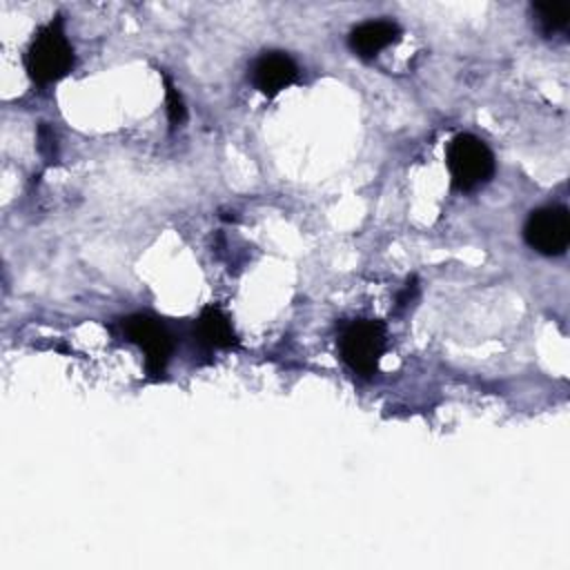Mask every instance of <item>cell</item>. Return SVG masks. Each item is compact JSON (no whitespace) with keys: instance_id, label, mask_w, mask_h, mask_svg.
I'll return each mask as SVG.
<instances>
[{"instance_id":"cell-7","label":"cell","mask_w":570,"mask_h":570,"mask_svg":"<svg viewBox=\"0 0 570 570\" xmlns=\"http://www.w3.org/2000/svg\"><path fill=\"white\" fill-rule=\"evenodd\" d=\"M401 29L392 20H367L350 31V49L361 58H374L385 47L394 45Z\"/></svg>"},{"instance_id":"cell-3","label":"cell","mask_w":570,"mask_h":570,"mask_svg":"<svg viewBox=\"0 0 570 570\" xmlns=\"http://www.w3.org/2000/svg\"><path fill=\"white\" fill-rule=\"evenodd\" d=\"M341 356L361 376H372L385 352V327L379 321H354L341 334Z\"/></svg>"},{"instance_id":"cell-10","label":"cell","mask_w":570,"mask_h":570,"mask_svg":"<svg viewBox=\"0 0 570 570\" xmlns=\"http://www.w3.org/2000/svg\"><path fill=\"white\" fill-rule=\"evenodd\" d=\"M165 89H167L165 94H167V116H169V122L171 125H180L185 120V116H187L185 102H183L180 94L174 89V85L169 80L165 82Z\"/></svg>"},{"instance_id":"cell-2","label":"cell","mask_w":570,"mask_h":570,"mask_svg":"<svg viewBox=\"0 0 570 570\" xmlns=\"http://www.w3.org/2000/svg\"><path fill=\"white\" fill-rule=\"evenodd\" d=\"M445 163L454 187L461 191L476 189L494 174V156L490 147L472 134H459L450 140Z\"/></svg>"},{"instance_id":"cell-4","label":"cell","mask_w":570,"mask_h":570,"mask_svg":"<svg viewBox=\"0 0 570 570\" xmlns=\"http://www.w3.org/2000/svg\"><path fill=\"white\" fill-rule=\"evenodd\" d=\"M525 243L543 256H559L570 243V218L566 207L534 209L523 227Z\"/></svg>"},{"instance_id":"cell-1","label":"cell","mask_w":570,"mask_h":570,"mask_svg":"<svg viewBox=\"0 0 570 570\" xmlns=\"http://www.w3.org/2000/svg\"><path fill=\"white\" fill-rule=\"evenodd\" d=\"M24 67L36 85H51L71 71L73 49L62 31L60 20L45 24L33 36L24 56Z\"/></svg>"},{"instance_id":"cell-6","label":"cell","mask_w":570,"mask_h":570,"mask_svg":"<svg viewBox=\"0 0 570 570\" xmlns=\"http://www.w3.org/2000/svg\"><path fill=\"white\" fill-rule=\"evenodd\" d=\"M298 76L296 62L283 51L263 53L252 69V82L265 96H276L289 87Z\"/></svg>"},{"instance_id":"cell-5","label":"cell","mask_w":570,"mask_h":570,"mask_svg":"<svg viewBox=\"0 0 570 570\" xmlns=\"http://www.w3.org/2000/svg\"><path fill=\"white\" fill-rule=\"evenodd\" d=\"M122 330L131 343L145 352V365L151 376L165 372V365L171 356V336L165 325L147 314H134L125 318Z\"/></svg>"},{"instance_id":"cell-9","label":"cell","mask_w":570,"mask_h":570,"mask_svg":"<svg viewBox=\"0 0 570 570\" xmlns=\"http://www.w3.org/2000/svg\"><path fill=\"white\" fill-rule=\"evenodd\" d=\"M537 27L541 29L543 36H554L568 27V13L559 7L552 4H534L532 7Z\"/></svg>"},{"instance_id":"cell-8","label":"cell","mask_w":570,"mask_h":570,"mask_svg":"<svg viewBox=\"0 0 570 570\" xmlns=\"http://www.w3.org/2000/svg\"><path fill=\"white\" fill-rule=\"evenodd\" d=\"M198 336L212 347H229L236 343L229 318L218 307H205L198 318Z\"/></svg>"}]
</instances>
